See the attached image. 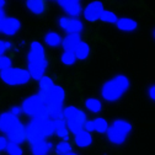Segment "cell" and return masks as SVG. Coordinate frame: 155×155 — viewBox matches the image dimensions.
<instances>
[{"label":"cell","mask_w":155,"mask_h":155,"mask_svg":"<svg viewBox=\"0 0 155 155\" xmlns=\"http://www.w3.org/2000/svg\"><path fill=\"white\" fill-rule=\"evenodd\" d=\"M57 4L61 6L68 17L78 18L83 15V5L79 0H58Z\"/></svg>","instance_id":"9c48e42d"},{"label":"cell","mask_w":155,"mask_h":155,"mask_svg":"<svg viewBox=\"0 0 155 155\" xmlns=\"http://www.w3.org/2000/svg\"><path fill=\"white\" fill-rule=\"evenodd\" d=\"M58 25L64 32H67V35H80L84 31V24L79 18L62 16L58 20Z\"/></svg>","instance_id":"ba28073f"},{"label":"cell","mask_w":155,"mask_h":155,"mask_svg":"<svg viewBox=\"0 0 155 155\" xmlns=\"http://www.w3.org/2000/svg\"><path fill=\"white\" fill-rule=\"evenodd\" d=\"M6 139L9 142L16 143V144H22L24 142H26L27 135H26V128L25 124H22L21 122L18 123L14 129H11L8 134H6Z\"/></svg>","instance_id":"9a60e30c"},{"label":"cell","mask_w":155,"mask_h":155,"mask_svg":"<svg viewBox=\"0 0 155 155\" xmlns=\"http://www.w3.org/2000/svg\"><path fill=\"white\" fill-rule=\"evenodd\" d=\"M53 86H54L53 79L49 76H47V75H45L43 78H41V79L38 80V95H41L43 99H46Z\"/></svg>","instance_id":"ffe728a7"},{"label":"cell","mask_w":155,"mask_h":155,"mask_svg":"<svg viewBox=\"0 0 155 155\" xmlns=\"http://www.w3.org/2000/svg\"><path fill=\"white\" fill-rule=\"evenodd\" d=\"M62 41H63V37L55 31H49L45 36V43L53 48L62 46Z\"/></svg>","instance_id":"603a6c76"},{"label":"cell","mask_w":155,"mask_h":155,"mask_svg":"<svg viewBox=\"0 0 155 155\" xmlns=\"http://www.w3.org/2000/svg\"><path fill=\"white\" fill-rule=\"evenodd\" d=\"M48 105H58V106H63V102L65 100V91L62 86L55 85L52 87L49 94L47 95V97L45 99Z\"/></svg>","instance_id":"5bb4252c"},{"label":"cell","mask_w":155,"mask_h":155,"mask_svg":"<svg viewBox=\"0 0 155 155\" xmlns=\"http://www.w3.org/2000/svg\"><path fill=\"white\" fill-rule=\"evenodd\" d=\"M116 27H117L120 31L122 32H134L135 30L138 28V24L135 20H133V18L130 17H118V20L117 22L114 24Z\"/></svg>","instance_id":"e0dca14e"},{"label":"cell","mask_w":155,"mask_h":155,"mask_svg":"<svg viewBox=\"0 0 155 155\" xmlns=\"http://www.w3.org/2000/svg\"><path fill=\"white\" fill-rule=\"evenodd\" d=\"M12 48V43L6 40H0V55H4L9 49Z\"/></svg>","instance_id":"4dcf8cb0"},{"label":"cell","mask_w":155,"mask_h":155,"mask_svg":"<svg viewBox=\"0 0 155 155\" xmlns=\"http://www.w3.org/2000/svg\"><path fill=\"white\" fill-rule=\"evenodd\" d=\"M0 26H2V24H0Z\"/></svg>","instance_id":"74e56055"},{"label":"cell","mask_w":155,"mask_h":155,"mask_svg":"<svg viewBox=\"0 0 155 155\" xmlns=\"http://www.w3.org/2000/svg\"><path fill=\"white\" fill-rule=\"evenodd\" d=\"M21 30V21L17 17L6 16L0 26V32L5 36H15Z\"/></svg>","instance_id":"8fae6325"},{"label":"cell","mask_w":155,"mask_h":155,"mask_svg":"<svg viewBox=\"0 0 155 155\" xmlns=\"http://www.w3.org/2000/svg\"><path fill=\"white\" fill-rule=\"evenodd\" d=\"M80 42H81L80 35H67L63 38V41H62V46H63V49L64 51L73 53Z\"/></svg>","instance_id":"d6986e66"},{"label":"cell","mask_w":155,"mask_h":155,"mask_svg":"<svg viewBox=\"0 0 155 155\" xmlns=\"http://www.w3.org/2000/svg\"><path fill=\"white\" fill-rule=\"evenodd\" d=\"M28 143L32 155H49V151L53 149V143L48 139H36Z\"/></svg>","instance_id":"4fadbf2b"},{"label":"cell","mask_w":155,"mask_h":155,"mask_svg":"<svg viewBox=\"0 0 155 155\" xmlns=\"http://www.w3.org/2000/svg\"><path fill=\"white\" fill-rule=\"evenodd\" d=\"M104 10L105 8L101 2H91L83 10V16L89 22H96V21H99L100 15Z\"/></svg>","instance_id":"30bf717a"},{"label":"cell","mask_w":155,"mask_h":155,"mask_svg":"<svg viewBox=\"0 0 155 155\" xmlns=\"http://www.w3.org/2000/svg\"><path fill=\"white\" fill-rule=\"evenodd\" d=\"M5 151L8 153V155H24V149L21 148V145L12 142H8Z\"/></svg>","instance_id":"83f0119b"},{"label":"cell","mask_w":155,"mask_h":155,"mask_svg":"<svg viewBox=\"0 0 155 155\" xmlns=\"http://www.w3.org/2000/svg\"><path fill=\"white\" fill-rule=\"evenodd\" d=\"M48 68V59L46 57V49L38 41H32L27 53V71L31 79L40 80L45 76Z\"/></svg>","instance_id":"6da1fadb"},{"label":"cell","mask_w":155,"mask_h":155,"mask_svg":"<svg viewBox=\"0 0 155 155\" xmlns=\"http://www.w3.org/2000/svg\"><path fill=\"white\" fill-rule=\"evenodd\" d=\"M73 53L76 58V61H85L90 55V46L85 41L81 40V42L78 45V47L75 48V51Z\"/></svg>","instance_id":"7402d4cb"},{"label":"cell","mask_w":155,"mask_h":155,"mask_svg":"<svg viewBox=\"0 0 155 155\" xmlns=\"http://www.w3.org/2000/svg\"><path fill=\"white\" fill-rule=\"evenodd\" d=\"M92 122V127H94V132L99 133V134H106L110 124L107 122L106 118L104 117H95L94 120H91Z\"/></svg>","instance_id":"d4e9b609"},{"label":"cell","mask_w":155,"mask_h":155,"mask_svg":"<svg viewBox=\"0 0 155 155\" xmlns=\"http://www.w3.org/2000/svg\"><path fill=\"white\" fill-rule=\"evenodd\" d=\"M26 128V142H32L36 139H48L54 134L53 122L49 118H31L25 126Z\"/></svg>","instance_id":"3957f363"},{"label":"cell","mask_w":155,"mask_h":155,"mask_svg":"<svg viewBox=\"0 0 155 155\" xmlns=\"http://www.w3.org/2000/svg\"><path fill=\"white\" fill-rule=\"evenodd\" d=\"M94 142V138H92V134L81 129L80 132H78L76 134H74V143L76 147H79L81 149H85V148H89Z\"/></svg>","instance_id":"2e32d148"},{"label":"cell","mask_w":155,"mask_h":155,"mask_svg":"<svg viewBox=\"0 0 155 155\" xmlns=\"http://www.w3.org/2000/svg\"><path fill=\"white\" fill-rule=\"evenodd\" d=\"M132 130H133V127L130 122H128L127 120L117 118L112 122V124H110L106 132L107 139L113 145H122L127 142Z\"/></svg>","instance_id":"5b68a950"},{"label":"cell","mask_w":155,"mask_h":155,"mask_svg":"<svg viewBox=\"0 0 155 155\" xmlns=\"http://www.w3.org/2000/svg\"><path fill=\"white\" fill-rule=\"evenodd\" d=\"M129 87H130L129 78L124 74H118L104 83L100 90V95L102 100H105L106 102L114 104L120 101L128 92Z\"/></svg>","instance_id":"7a4b0ae2"},{"label":"cell","mask_w":155,"mask_h":155,"mask_svg":"<svg viewBox=\"0 0 155 155\" xmlns=\"http://www.w3.org/2000/svg\"><path fill=\"white\" fill-rule=\"evenodd\" d=\"M12 67V61L8 55H0V71H4Z\"/></svg>","instance_id":"f546056e"},{"label":"cell","mask_w":155,"mask_h":155,"mask_svg":"<svg viewBox=\"0 0 155 155\" xmlns=\"http://www.w3.org/2000/svg\"><path fill=\"white\" fill-rule=\"evenodd\" d=\"M54 151L57 155H67L73 151V145L67 140H61L55 144Z\"/></svg>","instance_id":"484cf974"},{"label":"cell","mask_w":155,"mask_h":155,"mask_svg":"<svg viewBox=\"0 0 155 155\" xmlns=\"http://www.w3.org/2000/svg\"><path fill=\"white\" fill-rule=\"evenodd\" d=\"M0 79L6 85L20 86V85H26L27 83H30L31 76H30L28 71L24 68L11 67L4 71H0Z\"/></svg>","instance_id":"52a82bcc"},{"label":"cell","mask_w":155,"mask_h":155,"mask_svg":"<svg viewBox=\"0 0 155 155\" xmlns=\"http://www.w3.org/2000/svg\"><path fill=\"white\" fill-rule=\"evenodd\" d=\"M61 62H62L64 65H74V64L76 63V58H75L74 53L63 51V53H62V55H61Z\"/></svg>","instance_id":"f1b7e54d"},{"label":"cell","mask_w":155,"mask_h":155,"mask_svg":"<svg viewBox=\"0 0 155 155\" xmlns=\"http://www.w3.org/2000/svg\"><path fill=\"white\" fill-rule=\"evenodd\" d=\"M22 113L30 116L31 118H49L48 117V104L41 95L35 94L26 97L21 102Z\"/></svg>","instance_id":"277c9868"},{"label":"cell","mask_w":155,"mask_h":155,"mask_svg":"<svg viewBox=\"0 0 155 155\" xmlns=\"http://www.w3.org/2000/svg\"><path fill=\"white\" fill-rule=\"evenodd\" d=\"M8 139L6 137H4V135H0V153L2 151H5L6 149V145H8Z\"/></svg>","instance_id":"1f68e13d"},{"label":"cell","mask_w":155,"mask_h":155,"mask_svg":"<svg viewBox=\"0 0 155 155\" xmlns=\"http://www.w3.org/2000/svg\"><path fill=\"white\" fill-rule=\"evenodd\" d=\"M20 122H21L20 118L16 117V116H14L10 111L0 113V132L6 135L11 129H14Z\"/></svg>","instance_id":"7c38bea8"},{"label":"cell","mask_w":155,"mask_h":155,"mask_svg":"<svg viewBox=\"0 0 155 155\" xmlns=\"http://www.w3.org/2000/svg\"><path fill=\"white\" fill-rule=\"evenodd\" d=\"M26 8L35 15H42L46 11V3L42 0H27Z\"/></svg>","instance_id":"cb8c5ba5"},{"label":"cell","mask_w":155,"mask_h":155,"mask_svg":"<svg viewBox=\"0 0 155 155\" xmlns=\"http://www.w3.org/2000/svg\"><path fill=\"white\" fill-rule=\"evenodd\" d=\"M63 120L69 129V133L76 134L84 129V124L87 121L86 113L76 106H67L63 107Z\"/></svg>","instance_id":"8992f818"},{"label":"cell","mask_w":155,"mask_h":155,"mask_svg":"<svg viewBox=\"0 0 155 155\" xmlns=\"http://www.w3.org/2000/svg\"><path fill=\"white\" fill-rule=\"evenodd\" d=\"M84 105H85V108L92 114H99L100 112H102V108H104L102 101L96 97H87Z\"/></svg>","instance_id":"44dd1931"},{"label":"cell","mask_w":155,"mask_h":155,"mask_svg":"<svg viewBox=\"0 0 155 155\" xmlns=\"http://www.w3.org/2000/svg\"><path fill=\"white\" fill-rule=\"evenodd\" d=\"M99 20L105 22V24H116V22H117V20H118V17H117V15H116L113 11H110V10L105 9L101 12Z\"/></svg>","instance_id":"4316f807"},{"label":"cell","mask_w":155,"mask_h":155,"mask_svg":"<svg viewBox=\"0 0 155 155\" xmlns=\"http://www.w3.org/2000/svg\"><path fill=\"white\" fill-rule=\"evenodd\" d=\"M67 155H79V154H76V153H74V151H71V153H69V154H67Z\"/></svg>","instance_id":"8d00e7d4"},{"label":"cell","mask_w":155,"mask_h":155,"mask_svg":"<svg viewBox=\"0 0 155 155\" xmlns=\"http://www.w3.org/2000/svg\"><path fill=\"white\" fill-rule=\"evenodd\" d=\"M10 112H11L14 116H16V117H18V118H20V116L22 114V110H21L20 106H14V107H11Z\"/></svg>","instance_id":"836d02e7"},{"label":"cell","mask_w":155,"mask_h":155,"mask_svg":"<svg viewBox=\"0 0 155 155\" xmlns=\"http://www.w3.org/2000/svg\"><path fill=\"white\" fill-rule=\"evenodd\" d=\"M52 122H53L54 134H55L61 140H67V142H69L70 133H69V129H68V127H67L64 120H55V121H52Z\"/></svg>","instance_id":"ac0fdd59"},{"label":"cell","mask_w":155,"mask_h":155,"mask_svg":"<svg viewBox=\"0 0 155 155\" xmlns=\"http://www.w3.org/2000/svg\"><path fill=\"white\" fill-rule=\"evenodd\" d=\"M148 97H149L151 101L155 100V85H154V84H151V85L148 87Z\"/></svg>","instance_id":"d6a6232c"},{"label":"cell","mask_w":155,"mask_h":155,"mask_svg":"<svg viewBox=\"0 0 155 155\" xmlns=\"http://www.w3.org/2000/svg\"><path fill=\"white\" fill-rule=\"evenodd\" d=\"M5 2L4 0H0V10H4V8H5Z\"/></svg>","instance_id":"d590c367"},{"label":"cell","mask_w":155,"mask_h":155,"mask_svg":"<svg viewBox=\"0 0 155 155\" xmlns=\"http://www.w3.org/2000/svg\"><path fill=\"white\" fill-rule=\"evenodd\" d=\"M6 17V15H5V11L4 10H0V24H2L3 21H4V18Z\"/></svg>","instance_id":"e575fe53"}]
</instances>
